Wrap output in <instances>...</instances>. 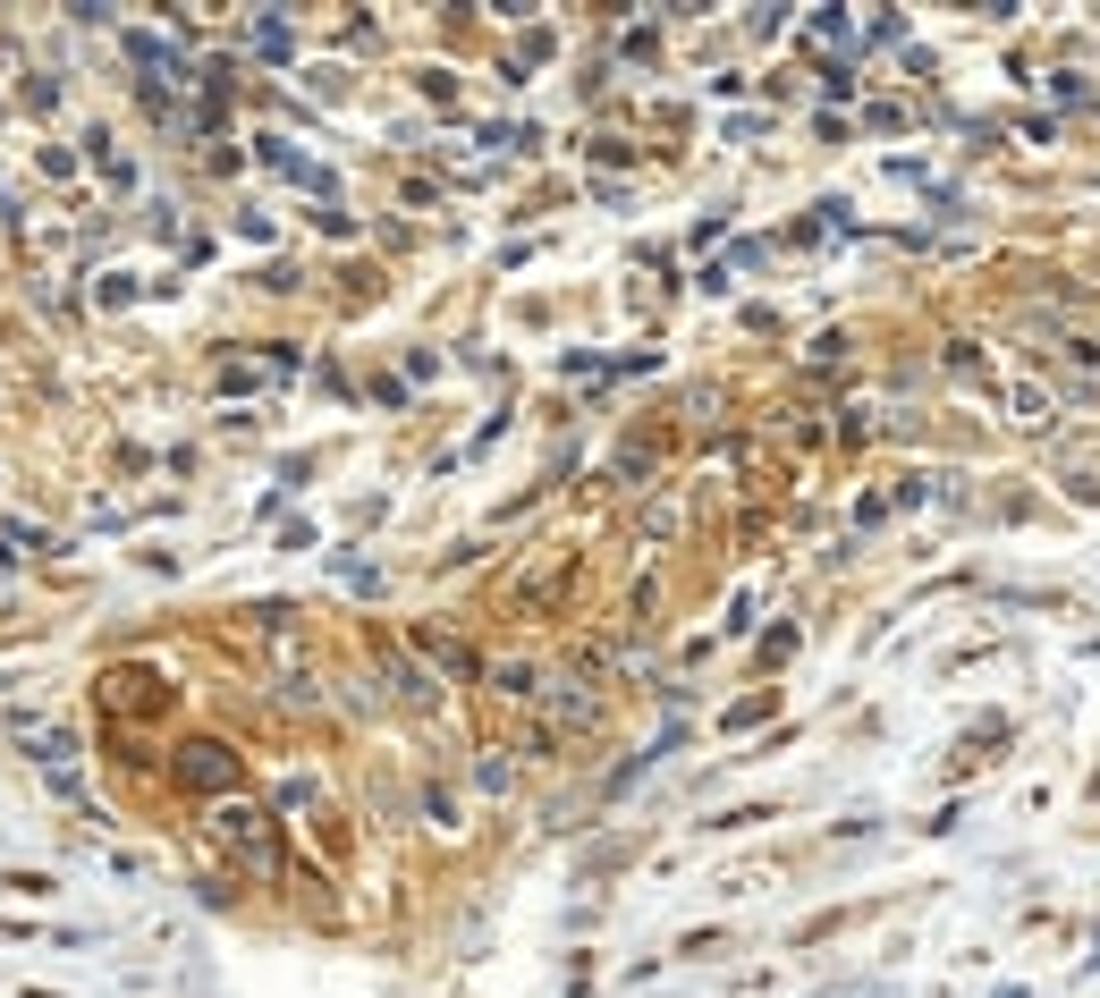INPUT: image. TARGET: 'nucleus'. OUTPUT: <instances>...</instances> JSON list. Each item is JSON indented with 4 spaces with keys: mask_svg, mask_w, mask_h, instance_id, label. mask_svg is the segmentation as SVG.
<instances>
[{
    "mask_svg": "<svg viewBox=\"0 0 1100 998\" xmlns=\"http://www.w3.org/2000/svg\"><path fill=\"white\" fill-rule=\"evenodd\" d=\"M187 778H203V787H212V778H221V744H195V762H187Z\"/></svg>",
    "mask_w": 1100,
    "mask_h": 998,
    "instance_id": "f257e3e1",
    "label": "nucleus"
}]
</instances>
